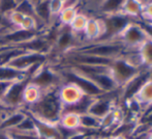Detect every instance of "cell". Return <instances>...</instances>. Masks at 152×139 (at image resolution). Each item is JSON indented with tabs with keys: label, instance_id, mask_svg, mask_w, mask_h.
Masks as SVG:
<instances>
[{
	"label": "cell",
	"instance_id": "obj_24",
	"mask_svg": "<svg viewBox=\"0 0 152 139\" xmlns=\"http://www.w3.org/2000/svg\"><path fill=\"white\" fill-rule=\"evenodd\" d=\"M142 19L143 21H151L152 20V0H149L148 2L144 4V8H143L142 13Z\"/></svg>",
	"mask_w": 152,
	"mask_h": 139
},
{
	"label": "cell",
	"instance_id": "obj_27",
	"mask_svg": "<svg viewBox=\"0 0 152 139\" xmlns=\"http://www.w3.org/2000/svg\"><path fill=\"white\" fill-rule=\"evenodd\" d=\"M146 139H152V128L150 130H149L148 132H147L146 134Z\"/></svg>",
	"mask_w": 152,
	"mask_h": 139
},
{
	"label": "cell",
	"instance_id": "obj_13",
	"mask_svg": "<svg viewBox=\"0 0 152 139\" xmlns=\"http://www.w3.org/2000/svg\"><path fill=\"white\" fill-rule=\"evenodd\" d=\"M58 125L70 131H80V114L74 112H62Z\"/></svg>",
	"mask_w": 152,
	"mask_h": 139
},
{
	"label": "cell",
	"instance_id": "obj_33",
	"mask_svg": "<svg viewBox=\"0 0 152 139\" xmlns=\"http://www.w3.org/2000/svg\"><path fill=\"white\" fill-rule=\"evenodd\" d=\"M144 22H146V21H144ZM148 23H150V24L152 25V20L151 21H148Z\"/></svg>",
	"mask_w": 152,
	"mask_h": 139
},
{
	"label": "cell",
	"instance_id": "obj_19",
	"mask_svg": "<svg viewBox=\"0 0 152 139\" xmlns=\"http://www.w3.org/2000/svg\"><path fill=\"white\" fill-rule=\"evenodd\" d=\"M5 18L7 20L8 24L12 25L14 28H20L21 24H22L23 20L25 18V15L22 14L20 10H15L12 12H10V14L6 15Z\"/></svg>",
	"mask_w": 152,
	"mask_h": 139
},
{
	"label": "cell",
	"instance_id": "obj_16",
	"mask_svg": "<svg viewBox=\"0 0 152 139\" xmlns=\"http://www.w3.org/2000/svg\"><path fill=\"white\" fill-rule=\"evenodd\" d=\"M99 125L100 119L89 113H84L80 115V130L84 133L98 129Z\"/></svg>",
	"mask_w": 152,
	"mask_h": 139
},
{
	"label": "cell",
	"instance_id": "obj_31",
	"mask_svg": "<svg viewBox=\"0 0 152 139\" xmlns=\"http://www.w3.org/2000/svg\"><path fill=\"white\" fill-rule=\"evenodd\" d=\"M16 1H17V3H18V4H19V3H20V2H22V1H23V0H16Z\"/></svg>",
	"mask_w": 152,
	"mask_h": 139
},
{
	"label": "cell",
	"instance_id": "obj_2",
	"mask_svg": "<svg viewBox=\"0 0 152 139\" xmlns=\"http://www.w3.org/2000/svg\"><path fill=\"white\" fill-rule=\"evenodd\" d=\"M148 38L145 29L139 22H130L116 40H120L125 48H139Z\"/></svg>",
	"mask_w": 152,
	"mask_h": 139
},
{
	"label": "cell",
	"instance_id": "obj_4",
	"mask_svg": "<svg viewBox=\"0 0 152 139\" xmlns=\"http://www.w3.org/2000/svg\"><path fill=\"white\" fill-rule=\"evenodd\" d=\"M57 93L63 108L79 103L85 97V93L80 87L72 82H63L58 87Z\"/></svg>",
	"mask_w": 152,
	"mask_h": 139
},
{
	"label": "cell",
	"instance_id": "obj_18",
	"mask_svg": "<svg viewBox=\"0 0 152 139\" xmlns=\"http://www.w3.org/2000/svg\"><path fill=\"white\" fill-rule=\"evenodd\" d=\"M88 18L89 17L86 14H84V13H78L77 16L75 17V19L72 20V22L68 26L70 31L72 33H75L76 35H83L85 27H86L87 21H88Z\"/></svg>",
	"mask_w": 152,
	"mask_h": 139
},
{
	"label": "cell",
	"instance_id": "obj_21",
	"mask_svg": "<svg viewBox=\"0 0 152 139\" xmlns=\"http://www.w3.org/2000/svg\"><path fill=\"white\" fill-rule=\"evenodd\" d=\"M37 26H38V21L35 17L25 16L20 28L23 29V30H27V31H36Z\"/></svg>",
	"mask_w": 152,
	"mask_h": 139
},
{
	"label": "cell",
	"instance_id": "obj_6",
	"mask_svg": "<svg viewBox=\"0 0 152 139\" xmlns=\"http://www.w3.org/2000/svg\"><path fill=\"white\" fill-rule=\"evenodd\" d=\"M112 109H113V100L109 99L108 93H104V95L100 96V97L94 98L87 113H89V114L93 115V116L100 119L107 113L110 112Z\"/></svg>",
	"mask_w": 152,
	"mask_h": 139
},
{
	"label": "cell",
	"instance_id": "obj_25",
	"mask_svg": "<svg viewBox=\"0 0 152 139\" xmlns=\"http://www.w3.org/2000/svg\"><path fill=\"white\" fill-rule=\"evenodd\" d=\"M12 82H0V102L2 103V100H3L4 96H5L6 91H7L10 85Z\"/></svg>",
	"mask_w": 152,
	"mask_h": 139
},
{
	"label": "cell",
	"instance_id": "obj_20",
	"mask_svg": "<svg viewBox=\"0 0 152 139\" xmlns=\"http://www.w3.org/2000/svg\"><path fill=\"white\" fill-rule=\"evenodd\" d=\"M65 6V4L60 0H48V7L49 12H50L51 17L53 18H57L59 16V14L61 13V10H63V7Z\"/></svg>",
	"mask_w": 152,
	"mask_h": 139
},
{
	"label": "cell",
	"instance_id": "obj_30",
	"mask_svg": "<svg viewBox=\"0 0 152 139\" xmlns=\"http://www.w3.org/2000/svg\"><path fill=\"white\" fill-rule=\"evenodd\" d=\"M3 28H4V27H1V26H0V36L2 35V29H3Z\"/></svg>",
	"mask_w": 152,
	"mask_h": 139
},
{
	"label": "cell",
	"instance_id": "obj_32",
	"mask_svg": "<svg viewBox=\"0 0 152 139\" xmlns=\"http://www.w3.org/2000/svg\"><path fill=\"white\" fill-rule=\"evenodd\" d=\"M142 1H143V2H144V3H146V2H148V1H149V0H142Z\"/></svg>",
	"mask_w": 152,
	"mask_h": 139
},
{
	"label": "cell",
	"instance_id": "obj_8",
	"mask_svg": "<svg viewBox=\"0 0 152 139\" xmlns=\"http://www.w3.org/2000/svg\"><path fill=\"white\" fill-rule=\"evenodd\" d=\"M44 90L42 88L37 86V85L33 84L30 81L27 82V84L25 85L24 90H23L22 95V103H23V108H28V107L32 106L42 98Z\"/></svg>",
	"mask_w": 152,
	"mask_h": 139
},
{
	"label": "cell",
	"instance_id": "obj_11",
	"mask_svg": "<svg viewBox=\"0 0 152 139\" xmlns=\"http://www.w3.org/2000/svg\"><path fill=\"white\" fill-rule=\"evenodd\" d=\"M28 79L26 73L18 71L10 65H0V82H16Z\"/></svg>",
	"mask_w": 152,
	"mask_h": 139
},
{
	"label": "cell",
	"instance_id": "obj_9",
	"mask_svg": "<svg viewBox=\"0 0 152 139\" xmlns=\"http://www.w3.org/2000/svg\"><path fill=\"white\" fill-rule=\"evenodd\" d=\"M144 2L142 0H125L121 7L120 14L128 17L132 20L142 18Z\"/></svg>",
	"mask_w": 152,
	"mask_h": 139
},
{
	"label": "cell",
	"instance_id": "obj_1",
	"mask_svg": "<svg viewBox=\"0 0 152 139\" xmlns=\"http://www.w3.org/2000/svg\"><path fill=\"white\" fill-rule=\"evenodd\" d=\"M57 89L58 88L44 90L42 98L34 105L26 108L27 110L25 111L38 121L57 125L63 110Z\"/></svg>",
	"mask_w": 152,
	"mask_h": 139
},
{
	"label": "cell",
	"instance_id": "obj_3",
	"mask_svg": "<svg viewBox=\"0 0 152 139\" xmlns=\"http://www.w3.org/2000/svg\"><path fill=\"white\" fill-rule=\"evenodd\" d=\"M110 70L113 79H114L116 84L119 87H122L126 82H128L130 79L134 78L140 72V70L128 65L121 57L115 58L112 61V63L110 65Z\"/></svg>",
	"mask_w": 152,
	"mask_h": 139
},
{
	"label": "cell",
	"instance_id": "obj_29",
	"mask_svg": "<svg viewBox=\"0 0 152 139\" xmlns=\"http://www.w3.org/2000/svg\"><path fill=\"white\" fill-rule=\"evenodd\" d=\"M60 1H62V2H63V3H64V4H65V5H66V4H67L68 2L70 1V0H60Z\"/></svg>",
	"mask_w": 152,
	"mask_h": 139
},
{
	"label": "cell",
	"instance_id": "obj_22",
	"mask_svg": "<svg viewBox=\"0 0 152 139\" xmlns=\"http://www.w3.org/2000/svg\"><path fill=\"white\" fill-rule=\"evenodd\" d=\"M16 10H20L22 14L25 16H32L35 17V10H34V5L31 3L29 0H23L22 2L18 4Z\"/></svg>",
	"mask_w": 152,
	"mask_h": 139
},
{
	"label": "cell",
	"instance_id": "obj_28",
	"mask_svg": "<svg viewBox=\"0 0 152 139\" xmlns=\"http://www.w3.org/2000/svg\"><path fill=\"white\" fill-rule=\"evenodd\" d=\"M29 1L31 2L33 5H36L37 3H39V2H42V1H44V0H29Z\"/></svg>",
	"mask_w": 152,
	"mask_h": 139
},
{
	"label": "cell",
	"instance_id": "obj_7",
	"mask_svg": "<svg viewBox=\"0 0 152 139\" xmlns=\"http://www.w3.org/2000/svg\"><path fill=\"white\" fill-rule=\"evenodd\" d=\"M26 116V111L24 109H14L10 111L0 124V132H10L17 128V126Z\"/></svg>",
	"mask_w": 152,
	"mask_h": 139
},
{
	"label": "cell",
	"instance_id": "obj_23",
	"mask_svg": "<svg viewBox=\"0 0 152 139\" xmlns=\"http://www.w3.org/2000/svg\"><path fill=\"white\" fill-rule=\"evenodd\" d=\"M17 6H18V3L16 0H0V13L4 17L16 10Z\"/></svg>",
	"mask_w": 152,
	"mask_h": 139
},
{
	"label": "cell",
	"instance_id": "obj_10",
	"mask_svg": "<svg viewBox=\"0 0 152 139\" xmlns=\"http://www.w3.org/2000/svg\"><path fill=\"white\" fill-rule=\"evenodd\" d=\"M132 99L138 102L142 109L152 106V78H149L142 85L140 90L137 93V95Z\"/></svg>",
	"mask_w": 152,
	"mask_h": 139
},
{
	"label": "cell",
	"instance_id": "obj_14",
	"mask_svg": "<svg viewBox=\"0 0 152 139\" xmlns=\"http://www.w3.org/2000/svg\"><path fill=\"white\" fill-rule=\"evenodd\" d=\"M124 1L125 0H102L97 10L102 13V16L119 14Z\"/></svg>",
	"mask_w": 152,
	"mask_h": 139
},
{
	"label": "cell",
	"instance_id": "obj_5",
	"mask_svg": "<svg viewBox=\"0 0 152 139\" xmlns=\"http://www.w3.org/2000/svg\"><path fill=\"white\" fill-rule=\"evenodd\" d=\"M28 81V79H24V80L12 82L10 85L3 100H2V104L10 109H22L23 90H24L25 85L27 84Z\"/></svg>",
	"mask_w": 152,
	"mask_h": 139
},
{
	"label": "cell",
	"instance_id": "obj_12",
	"mask_svg": "<svg viewBox=\"0 0 152 139\" xmlns=\"http://www.w3.org/2000/svg\"><path fill=\"white\" fill-rule=\"evenodd\" d=\"M77 35L70 31L69 27L67 30L59 31L56 40H55V45L57 49L60 51H67L72 47H74L75 42H76Z\"/></svg>",
	"mask_w": 152,
	"mask_h": 139
},
{
	"label": "cell",
	"instance_id": "obj_34",
	"mask_svg": "<svg viewBox=\"0 0 152 139\" xmlns=\"http://www.w3.org/2000/svg\"><path fill=\"white\" fill-rule=\"evenodd\" d=\"M93 139H104V138H93Z\"/></svg>",
	"mask_w": 152,
	"mask_h": 139
},
{
	"label": "cell",
	"instance_id": "obj_17",
	"mask_svg": "<svg viewBox=\"0 0 152 139\" xmlns=\"http://www.w3.org/2000/svg\"><path fill=\"white\" fill-rule=\"evenodd\" d=\"M141 57H142L144 68L152 70V40L147 38L140 47H139Z\"/></svg>",
	"mask_w": 152,
	"mask_h": 139
},
{
	"label": "cell",
	"instance_id": "obj_15",
	"mask_svg": "<svg viewBox=\"0 0 152 139\" xmlns=\"http://www.w3.org/2000/svg\"><path fill=\"white\" fill-rule=\"evenodd\" d=\"M78 13V8H77V6L75 4H66L63 7V10H61V13L59 14V16L57 17L59 24L63 27H68Z\"/></svg>",
	"mask_w": 152,
	"mask_h": 139
},
{
	"label": "cell",
	"instance_id": "obj_26",
	"mask_svg": "<svg viewBox=\"0 0 152 139\" xmlns=\"http://www.w3.org/2000/svg\"><path fill=\"white\" fill-rule=\"evenodd\" d=\"M12 110H14V109H10V108H7L6 106H4L3 104L0 102V124H1V121H2V119L4 118V117L7 115V113L10 112V111H12Z\"/></svg>",
	"mask_w": 152,
	"mask_h": 139
}]
</instances>
